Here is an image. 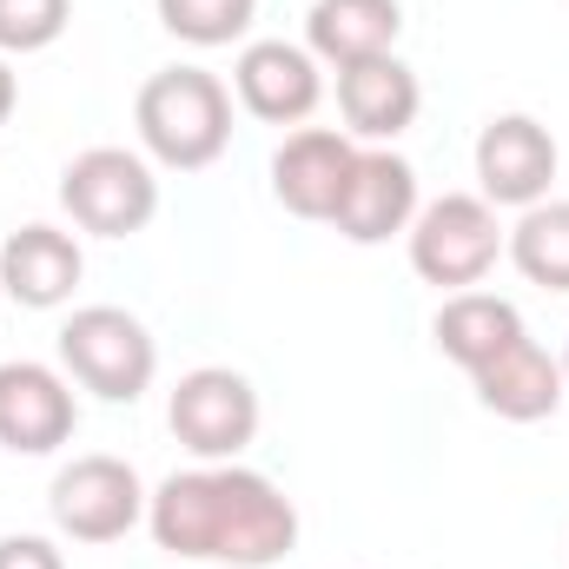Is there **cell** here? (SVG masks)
I'll use <instances>...</instances> for the list:
<instances>
[{"label": "cell", "mask_w": 569, "mask_h": 569, "mask_svg": "<svg viewBox=\"0 0 569 569\" xmlns=\"http://www.w3.org/2000/svg\"><path fill=\"white\" fill-rule=\"evenodd\" d=\"M563 378H569V345H563Z\"/></svg>", "instance_id": "cell-23"}, {"label": "cell", "mask_w": 569, "mask_h": 569, "mask_svg": "<svg viewBox=\"0 0 569 569\" xmlns=\"http://www.w3.org/2000/svg\"><path fill=\"white\" fill-rule=\"evenodd\" d=\"M510 266L543 291H569V199H537L523 219L503 232Z\"/></svg>", "instance_id": "cell-18"}, {"label": "cell", "mask_w": 569, "mask_h": 569, "mask_svg": "<svg viewBox=\"0 0 569 569\" xmlns=\"http://www.w3.org/2000/svg\"><path fill=\"white\" fill-rule=\"evenodd\" d=\"M470 385H477V405L497 411L503 425H543V418H557V405H563V391H569L563 358H550L530 331L517 345H503L490 365H477Z\"/></svg>", "instance_id": "cell-13"}, {"label": "cell", "mask_w": 569, "mask_h": 569, "mask_svg": "<svg viewBox=\"0 0 569 569\" xmlns=\"http://www.w3.org/2000/svg\"><path fill=\"white\" fill-rule=\"evenodd\" d=\"M166 425L199 463H239V450L259 437V391L232 365H199L172 385Z\"/></svg>", "instance_id": "cell-6"}, {"label": "cell", "mask_w": 569, "mask_h": 569, "mask_svg": "<svg viewBox=\"0 0 569 569\" xmlns=\"http://www.w3.org/2000/svg\"><path fill=\"white\" fill-rule=\"evenodd\" d=\"M0 569H67L47 537H0Z\"/></svg>", "instance_id": "cell-21"}, {"label": "cell", "mask_w": 569, "mask_h": 569, "mask_svg": "<svg viewBox=\"0 0 569 569\" xmlns=\"http://www.w3.org/2000/svg\"><path fill=\"white\" fill-rule=\"evenodd\" d=\"M152 7H159V27L186 47H232L259 13V0H152Z\"/></svg>", "instance_id": "cell-19"}, {"label": "cell", "mask_w": 569, "mask_h": 569, "mask_svg": "<svg viewBox=\"0 0 569 569\" xmlns=\"http://www.w3.org/2000/svg\"><path fill=\"white\" fill-rule=\"evenodd\" d=\"M80 272H87V252H80V239L60 232V226H20V232H7V246H0V284H7V298L27 305V311L67 305L73 284H80Z\"/></svg>", "instance_id": "cell-15"}, {"label": "cell", "mask_w": 569, "mask_h": 569, "mask_svg": "<svg viewBox=\"0 0 569 569\" xmlns=\"http://www.w3.org/2000/svg\"><path fill=\"white\" fill-rule=\"evenodd\" d=\"M140 146L172 172H206L232 146V93L206 67H166L133 100Z\"/></svg>", "instance_id": "cell-2"}, {"label": "cell", "mask_w": 569, "mask_h": 569, "mask_svg": "<svg viewBox=\"0 0 569 569\" xmlns=\"http://www.w3.org/2000/svg\"><path fill=\"white\" fill-rule=\"evenodd\" d=\"M73 0H0V53H40L67 33Z\"/></svg>", "instance_id": "cell-20"}, {"label": "cell", "mask_w": 569, "mask_h": 569, "mask_svg": "<svg viewBox=\"0 0 569 569\" xmlns=\"http://www.w3.org/2000/svg\"><path fill=\"white\" fill-rule=\"evenodd\" d=\"M351 166H358V146L345 140V133H331V127H298V133L272 152V199H279L291 219H325V226H331Z\"/></svg>", "instance_id": "cell-12"}, {"label": "cell", "mask_w": 569, "mask_h": 569, "mask_svg": "<svg viewBox=\"0 0 569 569\" xmlns=\"http://www.w3.org/2000/svg\"><path fill=\"white\" fill-rule=\"evenodd\" d=\"M411 219H418V172H411V159H398L391 146L358 152L331 226H338L351 246H385V239L411 232Z\"/></svg>", "instance_id": "cell-10"}, {"label": "cell", "mask_w": 569, "mask_h": 569, "mask_svg": "<svg viewBox=\"0 0 569 569\" xmlns=\"http://www.w3.org/2000/svg\"><path fill=\"white\" fill-rule=\"evenodd\" d=\"M405 239H411V272L437 291H470L503 259V226L483 192H443V199L418 206Z\"/></svg>", "instance_id": "cell-4"}, {"label": "cell", "mask_w": 569, "mask_h": 569, "mask_svg": "<svg viewBox=\"0 0 569 569\" xmlns=\"http://www.w3.org/2000/svg\"><path fill=\"white\" fill-rule=\"evenodd\" d=\"M232 87H239V107L266 127H298L318 113L325 100V73H318V53L311 47H291V40H252L232 67Z\"/></svg>", "instance_id": "cell-11"}, {"label": "cell", "mask_w": 569, "mask_h": 569, "mask_svg": "<svg viewBox=\"0 0 569 569\" xmlns=\"http://www.w3.org/2000/svg\"><path fill=\"white\" fill-rule=\"evenodd\" d=\"M557 166H563L557 133H550L543 120H530V113H497V120L477 133V192H483L490 206H517V212H523V206L550 199Z\"/></svg>", "instance_id": "cell-8"}, {"label": "cell", "mask_w": 569, "mask_h": 569, "mask_svg": "<svg viewBox=\"0 0 569 569\" xmlns=\"http://www.w3.org/2000/svg\"><path fill=\"white\" fill-rule=\"evenodd\" d=\"M60 365L80 391L107 405H140L159 371V345L127 305H80L60 325Z\"/></svg>", "instance_id": "cell-3"}, {"label": "cell", "mask_w": 569, "mask_h": 569, "mask_svg": "<svg viewBox=\"0 0 569 569\" xmlns=\"http://www.w3.org/2000/svg\"><path fill=\"white\" fill-rule=\"evenodd\" d=\"M13 107H20V80H13V67L0 60V127L13 120Z\"/></svg>", "instance_id": "cell-22"}, {"label": "cell", "mask_w": 569, "mask_h": 569, "mask_svg": "<svg viewBox=\"0 0 569 569\" xmlns=\"http://www.w3.org/2000/svg\"><path fill=\"white\" fill-rule=\"evenodd\" d=\"M418 107H425V87H418V73L398 53L338 67V113H345V127L358 140H398V133H411Z\"/></svg>", "instance_id": "cell-14"}, {"label": "cell", "mask_w": 569, "mask_h": 569, "mask_svg": "<svg viewBox=\"0 0 569 569\" xmlns=\"http://www.w3.org/2000/svg\"><path fill=\"white\" fill-rule=\"evenodd\" d=\"M430 338H437V351L450 358V365H463V371H477V365H490L503 345H517L523 338V311L510 305V298H497V291H450L443 305H437V318H430Z\"/></svg>", "instance_id": "cell-17"}, {"label": "cell", "mask_w": 569, "mask_h": 569, "mask_svg": "<svg viewBox=\"0 0 569 569\" xmlns=\"http://www.w3.org/2000/svg\"><path fill=\"white\" fill-rule=\"evenodd\" d=\"M73 425H80V405H73L67 371H53L40 358L0 365V450L47 457L73 437Z\"/></svg>", "instance_id": "cell-9"}, {"label": "cell", "mask_w": 569, "mask_h": 569, "mask_svg": "<svg viewBox=\"0 0 569 569\" xmlns=\"http://www.w3.org/2000/svg\"><path fill=\"white\" fill-rule=\"evenodd\" d=\"M146 530L166 557L212 569H272L298 550V510L266 470L199 463L146 497Z\"/></svg>", "instance_id": "cell-1"}, {"label": "cell", "mask_w": 569, "mask_h": 569, "mask_svg": "<svg viewBox=\"0 0 569 569\" xmlns=\"http://www.w3.org/2000/svg\"><path fill=\"white\" fill-rule=\"evenodd\" d=\"M47 510H53V530L73 537V543H120L146 517V483L127 457L93 450V457H73L53 477Z\"/></svg>", "instance_id": "cell-7"}, {"label": "cell", "mask_w": 569, "mask_h": 569, "mask_svg": "<svg viewBox=\"0 0 569 569\" xmlns=\"http://www.w3.org/2000/svg\"><path fill=\"white\" fill-rule=\"evenodd\" d=\"M60 206L93 239H133L159 212V179H152V166H146L140 152H127V146H87L60 172Z\"/></svg>", "instance_id": "cell-5"}, {"label": "cell", "mask_w": 569, "mask_h": 569, "mask_svg": "<svg viewBox=\"0 0 569 569\" xmlns=\"http://www.w3.org/2000/svg\"><path fill=\"white\" fill-rule=\"evenodd\" d=\"M405 33V7L398 0H311L305 13V47L325 67H358L391 53Z\"/></svg>", "instance_id": "cell-16"}]
</instances>
